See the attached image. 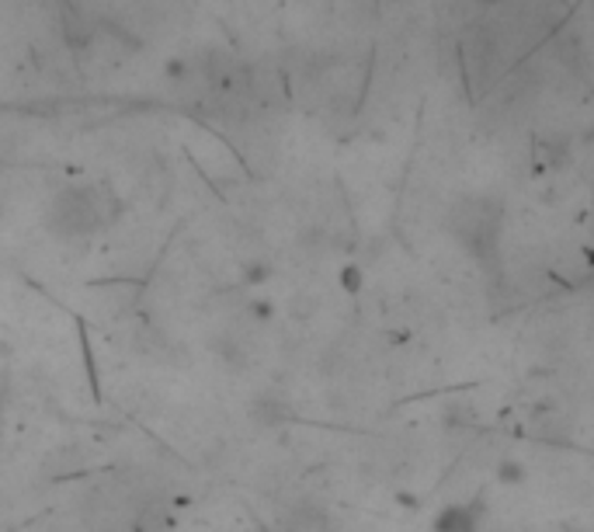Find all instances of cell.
Returning <instances> with one entry per match:
<instances>
[{"label": "cell", "instance_id": "cell-1", "mask_svg": "<svg viewBox=\"0 0 594 532\" xmlns=\"http://www.w3.org/2000/svg\"><path fill=\"white\" fill-rule=\"evenodd\" d=\"M119 213V202L108 192V188L98 185H73L63 188L46 209V220H49V230L63 240H81L98 234L102 226H108Z\"/></svg>", "mask_w": 594, "mask_h": 532}, {"label": "cell", "instance_id": "cell-2", "mask_svg": "<svg viewBox=\"0 0 594 532\" xmlns=\"http://www.w3.org/2000/svg\"><path fill=\"white\" fill-rule=\"evenodd\" d=\"M278 532H337L328 508L313 501H296L278 516Z\"/></svg>", "mask_w": 594, "mask_h": 532}, {"label": "cell", "instance_id": "cell-3", "mask_svg": "<svg viewBox=\"0 0 594 532\" xmlns=\"http://www.w3.org/2000/svg\"><path fill=\"white\" fill-rule=\"evenodd\" d=\"M487 519V501L473 498V501H459L438 511L435 519V532H480Z\"/></svg>", "mask_w": 594, "mask_h": 532}]
</instances>
